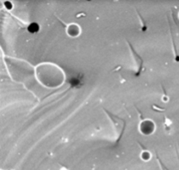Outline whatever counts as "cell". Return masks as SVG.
<instances>
[{"label": "cell", "mask_w": 179, "mask_h": 170, "mask_svg": "<svg viewBox=\"0 0 179 170\" xmlns=\"http://www.w3.org/2000/svg\"><path fill=\"white\" fill-rule=\"evenodd\" d=\"M155 129V125L151 121H144L141 126H140V130L142 133L144 134H150L153 133Z\"/></svg>", "instance_id": "1"}, {"label": "cell", "mask_w": 179, "mask_h": 170, "mask_svg": "<svg viewBox=\"0 0 179 170\" xmlns=\"http://www.w3.org/2000/svg\"><path fill=\"white\" fill-rule=\"evenodd\" d=\"M68 34L71 36H77L79 34V27L75 25H72L68 27Z\"/></svg>", "instance_id": "2"}, {"label": "cell", "mask_w": 179, "mask_h": 170, "mask_svg": "<svg viewBox=\"0 0 179 170\" xmlns=\"http://www.w3.org/2000/svg\"><path fill=\"white\" fill-rule=\"evenodd\" d=\"M27 30H28V32H31V33H36V32H38L39 30H40V25H39L37 23H32V24H30V25L28 26Z\"/></svg>", "instance_id": "3"}, {"label": "cell", "mask_w": 179, "mask_h": 170, "mask_svg": "<svg viewBox=\"0 0 179 170\" xmlns=\"http://www.w3.org/2000/svg\"><path fill=\"white\" fill-rule=\"evenodd\" d=\"M142 158L143 160H145V161L149 160V159L150 158L149 153V152H143V153L142 154Z\"/></svg>", "instance_id": "4"}, {"label": "cell", "mask_w": 179, "mask_h": 170, "mask_svg": "<svg viewBox=\"0 0 179 170\" xmlns=\"http://www.w3.org/2000/svg\"><path fill=\"white\" fill-rule=\"evenodd\" d=\"M5 6H6V8L7 9H9V10H11V8H12V4H11V2H5Z\"/></svg>", "instance_id": "5"}]
</instances>
